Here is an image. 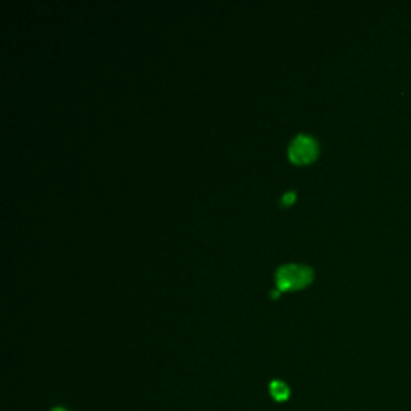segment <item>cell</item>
Wrapping results in <instances>:
<instances>
[{"label":"cell","instance_id":"cell-1","mask_svg":"<svg viewBox=\"0 0 411 411\" xmlns=\"http://www.w3.org/2000/svg\"><path fill=\"white\" fill-rule=\"evenodd\" d=\"M312 279L311 267L301 264H288L279 267L277 272L278 289H294L302 288Z\"/></svg>","mask_w":411,"mask_h":411},{"label":"cell","instance_id":"cell-2","mask_svg":"<svg viewBox=\"0 0 411 411\" xmlns=\"http://www.w3.org/2000/svg\"><path fill=\"white\" fill-rule=\"evenodd\" d=\"M288 153L291 161H294L297 164L311 163V161L317 156L318 145L313 137L307 134H299L293 141H291Z\"/></svg>","mask_w":411,"mask_h":411},{"label":"cell","instance_id":"cell-3","mask_svg":"<svg viewBox=\"0 0 411 411\" xmlns=\"http://www.w3.org/2000/svg\"><path fill=\"white\" fill-rule=\"evenodd\" d=\"M269 389H270V395L273 397V400H277V402H286L291 395L289 387L286 386L283 381H278V379L272 381Z\"/></svg>","mask_w":411,"mask_h":411},{"label":"cell","instance_id":"cell-4","mask_svg":"<svg viewBox=\"0 0 411 411\" xmlns=\"http://www.w3.org/2000/svg\"><path fill=\"white\" fill-rule=\"evenodd\" d=\"M294 193L293 192H286L283 196H282V204H289L291 201L294 199Z\"/></svg>","mask_w":411,"mask_h":411},{"label":"cell","instance_id":"cell-5","mask_svg":"<svg viewBox=\"0 0 411 411\" xmlns=\"http://www.w3.org/2000/svg\"><path fill=\"white\" fill-rule=\"evenodd\" d=\"M52 411H68V410H64V408H55V410H52Z\"/></svg>","mask_w":411,"mask_h":411}]
</instances>
